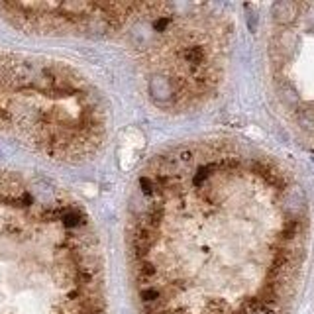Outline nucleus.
Wrapping results in <instances>:
<instances>
[{"label": "nucleus", "instance_id": "f03ea898", "mask_svg": "<svg viewBox=\"0 0 314 314\" xmlns=\"http://www.w3.org/2000/svg\"><path fill=\"white\" fill-rule=\"evenodd\" d=\"M110 34L124 36L151 104L183 112L216 93L232 26L203 4L126 2Z\"/></svg>", "mask_w": 314, "mask_h": 314}, {"label": "nucleus", "instance_id": "f257e3e1", "mask_svg": "<svg viewBox=\"0 0 314 314\" xmlns=\"http://www.w3.org/2000/svg\"><path fill=\"white\" fill-rule=\"evenodd\" d=\"M124 234L138 314H291L308 206L269 157L226 142L181 144L138 171Z\"/></svg>", "mask_w": 314, "mask_h": 314}, {"label": "nucleus", "instance_id": "7ed1b4c3", "mask_svg": "<svg viewBox=\"0 0 314 314\" xmlns=\"http://www.w3.org/2000/svg\"><path fill=\"white\" fill-rule=\"evenodd\" d=\"M273 20L277 22L279 26H291L295 24L296 16H298V4L295 2H277L273 4Z\"/></svg>", "mask_w": 314, "mask_h": 314}]
</instances>
